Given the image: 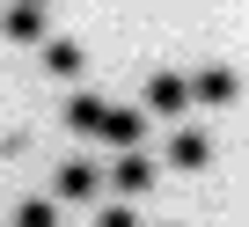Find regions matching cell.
<instances>
[{
    "label": "cell",
    "mask_w": 249,
    "mask_h": 227,
    "mask_svg": "<svg viewBox=\"0 0 249 227\" xmlns=\"http://www.w3.org/2000/svg\"><path fill=\"white\" fill-rule=\"evenodd\" d=\"M191 95H198V88H191L183 73H154V81H147V103L161 110V118H176V110H183Z\"/></svg>",
    "instance_id": "obj_1"
},
{
    "label": "cell",
    "mask_w": 249,
    "mask_h": 227,
    "mask_svg": "<svg viewBox=\"0 0 249 227\" xmlns=\"http://www.w3.org/2000/svg\"><path fill=\"white\" fill-rule=\"evenodd\" d=\"M103 132H110L117 147H132V140H140V118H132V110H110V118H103Z\"/></svg>",
    "instance_id": "obj_2"
},
{
    "label": "cell",
    "mask_w": 249,
    "mask_h": 227,
    "mask_svg": "<svg viewBox=\"0 0 249 227\" xmlns=\"http://www.w3.org/2000/svg\"><path fill=\"white\" fill-rule=\"evenodd\" d=\"M169 154H176V169H198V161H205V140L183 132V140H169Z\"/></svg>",
    "instance_id": "obj_3"
},
{
    "label": "cell",
    "mask_w": 249,
    "mask_h": 227,
    "mask_svg": "<svg viewBox=\"0 0 249 227\" xmlns=\"http://www.w3.org/2000/svg\"><path fill=\"white\" fill-rule=\"evenodd\" d=\"M191 88H198L205 103H227V95H234V73H205V81H191Z\"/></svg>",
    "instance_id": "obj_4"
},
{
    "label": "cell",
    "mask_w": 249,
    "mask_h": 227,
    "mask_svg": "<svg viewBox=\"0 0 249 227\" xmlns=\"http://www.w3.org/2000/svg\"><path fill=\"white\" fill-rule=\"evenodd\" d=\"M59 191H66V198H88V191H95V169H81V161H73V169L59 176Z\"/></svg>",
    "instance_id": "obj_5"
},
{
    "label": "cell",
    "mask_w": 249,
    "mask_h": 227,
    "mask_svg": "<svg viewBox=\"0 0 249 227\" xmlns=\"http://www.w3.org/2000/svg\"><path fill=\"white\" fill-rule=\"evenodd\" d=\"M147 176H154L147 161H124V169H117V183H124V191H147Z\"/></svg>",
    "instance_id": "obj_6"
},
{
    "label": "cell",
    "mask_w": 249,
    "mask_h": 227,
    "mask_svg": "<svg viewBox=\"0 0 249 227\" xmlns=\"http://www.w3.org/2000/svg\"><path fill=\"white\" fill-rule=\"evenodd\" d=\"M22 227H52V205H22Z\"/></svg>",
    "instance_id": "obj_7"
},
{
    "label": "cell",
    "mask_w": 249,
    "mask_h": 227,
    "mask_svg": "<svg viewBox=\"0 0 249 227\" xmlns=\"http://www.w3.org/2000/svg\"><path fill=\"white\" fill-rule=\"evenodd\" d=\"M103 227H140V220L124 212V205H110V212H103Z\"/></svg>",
    "instance_id": "obj_8"
}]
</instances>
